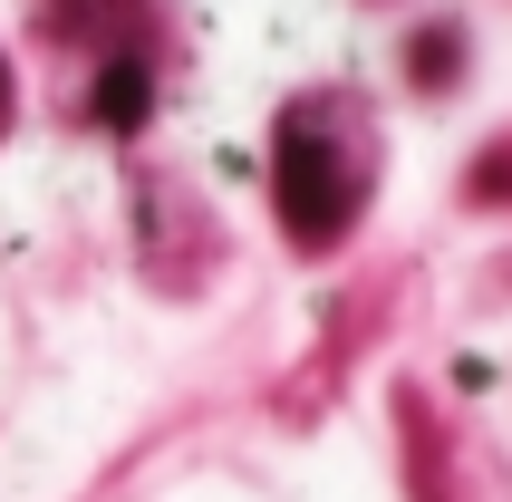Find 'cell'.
Masks as SVG:
<instances>
[{
	"label": "cell",
	"mask_w": 512,
	"mask_h": 502,
	"mask_svg": "<svg viewBox=\"0 0 512 502\" xmlns=\"http://www.w3.org/2000/svg\"><path fill=\"white\" fill-rule=\"evenodd\" d=\"M271 194H281V223L300 251H329L358 223V194H368V165L358 145L339 136V107H290L281 136H271Z\"/></svg>",
	"instance_id": "1"
},
{
	"label": "cell",
	"mask_w": 512,
	"mask_h": 502,
	"mask_svg": "<svg viewBox=\"0 0 512 502\" xmlns=\"http://www.w3.org/2000/svg\"><path fill=\"white\" fill-rule=\"evenodd\" d=\"M145 107H155V68H145V49H107V58H97V87H87V116H97L107 136H136Z\"/></svg>",
	"instance_id": "2"
},
{
	"label": "cell",
	"mask_w": 512,
	"mask_h": 502,
	"mask_svg": "<svg viewBox=\"0 0 512 502\" xmlns=\"http://www.w3.org/2000/svg\"><path fill=\"white\" fill-rule=\"evenodd\" d=\"M455 29H426V39H416V87H445V78H455Z\"/></svg>",
	"instance_id": "3"
},
{
	"label": "cell",
	"mask_w": 512,
	"mask_h": 502,
	"mask_svg": "<svg viewBox=\"0 0 512 502\" xmlns=\"http://www.w3.org/2000/svg\"><path fill=\"white\" fill-rule=\"evenodd\" d=\"M0 126H10V68H0Z\"/></svg>",
	"instance_id": "4"
}]
</instances>
